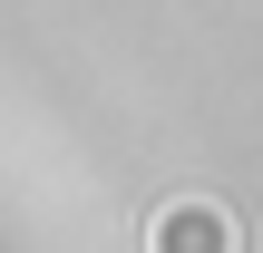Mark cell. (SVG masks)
Wrapping results in <instances>:
<instances>
[{
    "mask_svg": "<svg viewBox=\"0 0 263 253\" xmlns=\"http://www.w3.org/2000/svg\"><path fill=\"white\" fill-rule=\"evenodd\" d=\"M244 234H234V215L215 205V195H176L156 224H146V253H234Z\"/></svg>",
    "mask_w": 263,
    "mask_h": 253,
    "instance_id": "cell-1",
    "label": "cell"
}]
</instances>
